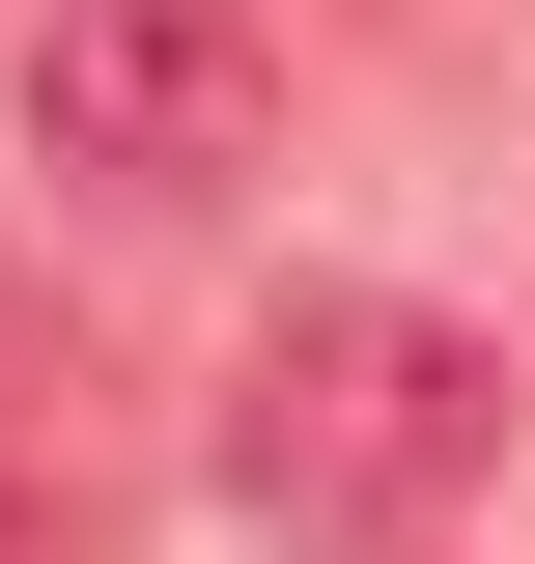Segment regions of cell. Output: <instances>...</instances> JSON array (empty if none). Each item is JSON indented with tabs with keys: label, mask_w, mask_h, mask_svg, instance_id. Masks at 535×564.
I'll return each mask as SVG.
<instances>
[{
	"label": "cell",
	"mask_w": 535,
	"mask_h": 564,
	"mask_svg": "<svg viewBox=\"0 0 535 564\" xmlns=\"http://www.w3.org/2000/svg\"><path fill=\"white\" fill-rule=\"evenodd\" d=\"M479 452H507V339H451L423 282H282L226 339V508L282 564H423Z\"/></svg>",
	"instance_id": "cell-1"
},
{
	"label": "cell",
	"mask_w": 535,
	"mask_h": 564,
	"mask_svg": "<svg viewBox=\"0 0 535 564\" xmlns=\"http://www.w3.org/2000/svg\"><path fill=\"white\" fill-rule=\"evenodd\" d=\"M0 113H29V170H57V198H113V226H198L226 170H254L282 57H254V0H29Z\"/></svg>",
	"instance_id": "cell-2"
},
{
	"label": "cell",
	"mask_w": 535,
	"mask_h": 564,
	"mask_svg": "<svg viewBox=\"0 0 535 564\" xmlns=\"http://www.w3.org/2000/svg\"><path fill=\"white\" fill-rule=\"evenodd\" d=\"M0 564H113V395L0 339Z\"/></svg>",
	"instance_id": "cell-3"
}]
</instances>
